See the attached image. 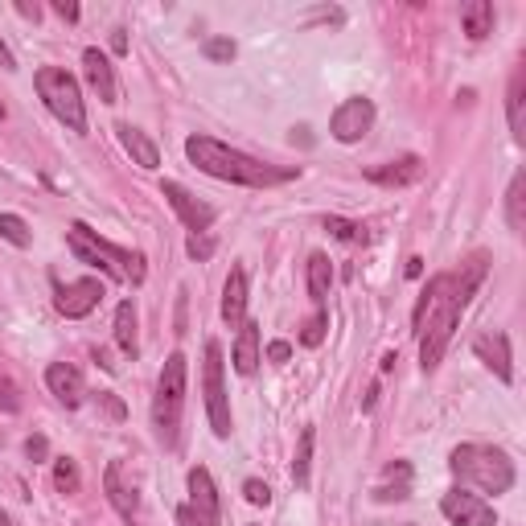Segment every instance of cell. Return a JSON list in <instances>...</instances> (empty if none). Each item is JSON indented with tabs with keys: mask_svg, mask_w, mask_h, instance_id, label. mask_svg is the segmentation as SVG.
<instances>
[{
	"mask_svg": "<svg viewBox=\"0 0 526 526\" xmlns=\"http://www.w3.org/2000/svg\"><path fill=\"white\" fill-rule=\"evenodd\" d=\"M485 268H490V259L473 255L469 263H461V268L440 272V276L428 280L420 305H416L420 366H424V374H432L444 362V350H448V342H453V333L461 325V313L469 309V300L477 296V288L485 280Z\"/></svg>",
	"mask_w": 526,
	"mask_h": 526,
	"instance_id": "1",
	"label": "cell"
},
{
	"mask_svg": "<svg viewBox=\"0 0 526 526\" xmlns=\"http://www.w3.org/2000/svg\"><path fill=\"white\" fill-rule=\"evenodd\" d=\"M185 157H190L202 173L218 177V181H231V185H247V190H272V185H284L296 177V169H276L268 161H255L239 148L222 144L214 136H190L185 140Z\"/></svg>",
	"mask_w": 526,
	"mask_h": 526,
	"instance_id": "2",
	"label": "cell"
},
{
	"mask_svg": "<svg viewBox=\"0 0 526 526\" xmlns=\"http://www.w3.org/2000/svg\"><path fill=\"white\" fill-rule=\"evenodd\" d=\"M66 247H70V255L79 259V263H87V268H99L103 276L120 280V284H132V288H136V284H144V276H148L140 251L116 247V243L99 239V231H91L87 222H70V227H66Z\"/></svg>",
	"mask_w": 526,
	"mask_h": 526,
	"instance_id": "3",
	"label": "cell"
},
{
	"mask_svg": "<svg viewBox=\"0 0 526 526\" xmlns=\"http://www.w3.org/2000/svg\"><path fill=\"white\" fill-rule=\"evenodd\" d=\"M448 469L461 485H473L481 494H510L514 485V461L494 444H457L453 457H448Z\"/></svg>",
	"mask_w": 526,
	"mask_h": 526,
	"instance_id": "4",
	"label": "cell"
},
{
	"mask_svg": "<svg viewBox=\"0 0 526 526\" xmlns=\"http://www.w3.org/2000/svg\"><path fill=\"white\" fill-rule=\"evenodd\" d=\"M185 374H190V362L185 354H169L161 366V379H157V395H153V428L157 440L165 448L177 444V428H181V407H185Z\"/></svg>",
	"mask_w": 526,
	"mask_h": 526,
	"instance_id": "5",
	"label": "cell"
},
{
	"mask_svg": "<svg viewBox=\"0 0 526 526\" xmlns=\"http://www.w3.org/2000/svg\"><path fill=\"white\" fill-rule=\"evenodd\" d=\"M33 83H37V95H42V103L50 107V116H54L58 124H66L70 132H87L83 87H79V79H74L70 70H62V66H42Z\"/></svg>",
	"mask_w": 526,
	"mask_h": 526,
	"instance_id": "6",
	"label": "cell"
},
{
	"mask_svg": "<svg viewBox=\"0 0 526 526\" xmlns=\"http://www.w3.org/2000/svg\"><path fill=\"white\" fill-rule=\"evenodd\" d=\"M227 362H222V346L206 342V362H202V391H206V416L218 440L231 436V399H227Z\"/></svg>",
	"mask_w": 526,
	"mask_h": 526,
	"instance_id": "7",
	"label": "cell"
},
{
	"mask_svg": "<svg viewBox=\"0 0 526 526\" xmlns=\"http://www.w3.org/2000/svg\"><path fill=\"white\" fill-rule=\"evenodd\" d=\"M440 510H444V518L453 522V526H498V514H494V506L485 502L481 494H473V490H448L444 498H440Z\"/></svg>",
	"mask_w": 526,
	"mask_h": 526,
	"instance_id": "8",
	"label": "cell"
},
{
	"mask_svg": "<svg viewBox=\"0 0 526 526\" xmlns=\"http://www.w3.org/2000/svg\"><path fill=\"white\" fill-rule=\"evenodd\" d=\"M374 128V103L366 95H354L346 99L342 107L333 111V120H329V132L333 140H342V144H358L366 132Z\"/></svg>",
	"mask_w": 526,
	"mask_h": 526,
	"instance_id": "9",
	"label": "cell"
},
{
	"mask_svg": "<svg viewBox=\"0 0 526 526\" xmlns=\"http://www.w3.org/2000/svg\"><path fill=\"white\" fill-rule=\"evenodd\" d=\"M161 194H165V202L173 206V214L185 222V231H190V235H206V231H210L214 210H210L206 202H198V194H190L181 181H165Z\"/></svg>",
	"mask_w": 526,
	"mask_h": 526,
	"instance_id": "10",
	"label": "cell"
},
{
	"mask_svg": "<svg viewBox=\"0 0 526 526\" xmlns=\"http://www.w3.org/2000/svg\"><path fill=\"white\" fill-rule=\"evenodd\" d=\"M99 300H103V280L87 276V280H74V284H62L58 296H54V305L62 317L70 321H79V317H91L99 309Z\"/></svg>",
	"mask_w": 526,
	"mask_h": 526,
	"instance_id": "11",
	"label": "cell"
},
{
	"mask_svg": "<svg viewBox=\"0 0 526 526\" xmlns=\"http://www.w3.org/2000/svg\"><path fill=\"white\" fill-rule=\"evenodd\" d=\"M185 485H190V510H194V518H198L202 526H218V522H222V506H218L214 477L198 465V469H190Z\"/></svg>",
	"mask_w": 526,
	"mask_h": 526,
	"instance_id": "12",
	"label": "cell"
},
{
	"mask_svg": "<svg viewBox=\"0 0 526 526\" xmlns=\"http://www.w3.org/2000/svg\"><path fill=\"white\" fill-rule=\"evenodd\" d=\"M46 387H50V395L62 403V407H83V399H87V379H83V370L79 366H70V362H54L50 370H46Z\"/></svg>",
	"mask_w": 526,
	"mask_h": 526,
	"instance_id": "13",
	"label": "cell"
},
{
	"mask_svg": "<svg viewBox=\"0 0 526 526\" xmlns=\"http://www.w3.org/2000/svg\"><path fill=\"white\" fill-rule=\"evenodd\" d=\"M473 354L494 370V379L498 383H514V366H510V337L502 329H490V333H481L477 342H473Z\"/></svg>",
	"mask_w": 526,
	"mask_h": 526,
	"instance_id": "14",
	"label": "cell"
},
{
	"mask_svg": "<svg viewBox=\"0 0 526 526\" xmlns=\"http://www.w3.org/2000/svg\"><path fill=\"white\" fill-rule=\"evenodd\" d=\"M83 74H87V83H91V91L99 95V103H116V99H120L116 66H111V58H107V54H103L99 46L83 50Z\"/></svg>",
	"mask_w": 526,
	"mask_h": 526,
	"instance_id": "15",
	"label": "cell"
},
{
	"mask_svg": "<svg viewBox=\"0 0 526 526\" xmlns=\"http://www.w3.org/2000/svg\"><path fill=\"white\" fill-rule=\"evenodd\" d=\"M103 490H107V502L116 506V514H120L128 526L140 522V498H136L132 485L124 481V465H120V461H111V465H107V473H103Z\"/></svg>",
	"mask_w": 526,
	"mask_h": 526,
	"instance_id": "16",
	"label": "cell"
},
{
	"mask_svg": "<svg viewBox=\"0 0 526 526\" xmlns=\"http://www.w3.org/2000/svg\"><path fill=\"white\" fill-rule=\"evenodd\" d=\"M420 177H424V161H420V157H399V161H387V165L366 169V181L387 185V190H403V185H416Z\"/></svg>",
	"mask_w": 526,
	"mask_h": 526,
	"instance_id": "17",
	"label": "cell"
},
{
	"mask_svg": "<svg viewBox=\"0 0 526 526\" xmlns=\"http://www.w3.org/2000/svg\"><path fill=\"white\" fill-rule=\"evenodd\" d=\"M222 321L227 325L247 321V272L243 268H231L227 284H222Z\"/></svg>",
	"mask_w": 526,
	"mask_h": 526,
	"instance_id": "18",
	"label": "cell"
},
{
	"mask_svg": "<svg viewBox=\"0 0 526 526\" xmlns=\"http://www.w3.org/2000/svg\"><path fill=\"white\" fill-rule=\"evenodd\" d=\"M231 362L239 374H255L259 370V325L255 321H243L239 325V337H235V350H231Z\"/></svg>",
	"mask_w": 526,
	"mask_h": 526,
	"instance_id": "19",
	"label": "cell"
},
{
	"mask_svg": "<svg viewBox=\"0 0 526 526\" xmlns=\"http://www.w3.org/2000/svg\"><path fill=\"white\" fill-rule=\"evenodd\" d=\"M116 132H120V144L128 148V157H132L140 169H157V165H161V148H157L153 140H148L140 128H132V124H120Z\"/></svg>",
	"mask_w": 526,
	"mask_h": 526,
	"instance_id": "20",
	"label": "cell"
},
{
	"mask_svg": "<svg viewBox=\"0 0 526 526\" xmlns=\"http://www.w3.org/2000/svg\"><path fill=\"white\" fill-rule=\"evenodd\" d=\"M374 498H379V502H403V498H411V465L407 461L387 465L383 481L374 485Z\"/></svg>",
	"mask_w": 526,
	"mask_h": 526,
	"instance_id": "21",
	"label": "cell"
},
{
	"mask_svg": "<svg viewBox=\"0 0 526 526\" xmlns=\"http://www.w3.org/2000/svg\"><path fill=\"white\" fill-rule=\"evenodd\" d=\"M506 116H510V132H514V140L522 144V140H526V70H522V66L514 70L510 91H506Z\"/></svg>",
	"mask_w": 526,
	"mask_h": 526,
	"instance_id": "22",
	"label": "cell"
},
{
	"mask_svg": "<svg viewBox=\"0 0 526 526\" xmlns=\"http://www.w3.org/2000/svg\"><path fill=\"white\" fill-rule=\"evenodd\" d=\"M461 29L469 33V42H485L494 33V5L490 0H469L461 5Z\"/></svg>",
	"mask_w": 526,
	"mask_h": 526,
	"instance_id": "23",
	"label": "cell"
},
{
	"mask_svg": "<svg viewBox=\"0 0 526 526\" xmlns=\"http://www.w3.org/2000/svg\"><path fill=\"white\" fill-rule=\"evenodd\" d=\"M116 346L136 358L140 354V337H136V305L132 300H120V309H116Z\"/></svg>",
	"mask_w": 526,
	"mask_h": 526,
	"instance_id": "24",
	"label": "cell"
},
{
	"mask_svg": "<svg viewBox=\"0 0 526 526\" xmlns=\"http://www.w3.org/2000/svg\"><path fill=\"white\" fill-rule=\"evenodd\" d=\"M329 284H333V263L329 255H309V296H313V305L325 309V296H329Z\"/></svg>",
	"mask_w": 526,
	"mask_h": 526,
	"instance_id": "25",
	"label": "cell"
},
{
	"mask_svg": "<svg viewBox=\"0 0 526 526\" xmlns=\"http://www.w3.org/2000/svg\"><path fill=\"white\" fill-rule=\"evenodd\" d=\"M506 222L514 235H522V227H526V173H514L510 190H506Z\"/></svg>",
	"mask_w": 526,
	"mask_h": 526,
	"instance_id": "26",
	"label": "cell"
},
{
	"mask_svg": "<svg viewBox=\"0 0 526 526\" xmlns=\"http://www.w3.org/2000/svg\"><path fill=\"white\" fill-rule=\"evenodd\" d=\"M313 428L300 432V444H296V457H292V481H296V490H305L309 485V465H313Z\"/></svg>",
	"mask_w": 526,
	"mask_h": 526,
	"instance_id": "27",
	"label": "cell"
},
{
	"mask_svg": "<svg viewBox=\"0 0 526 526\" xmlns=\"http://www.w3.org/2000/svg\"><path fill=\"white\" fill-rule=\"evenodd\" d=\"M325 231H329L333 239H342V243H370V231L362 227V222L337 218V214H329V218H325Z\"/></svg>",
	"mask_w": 526,
	"mask_h": 526,
	"instance_id": "28",
	"label": "cell"
},
{
	"mask_svg": "<svg viewBox=\"0 0 526 526\" xmlns=\"http://www.w3.org/2000/svg\"><path fill=\"white\" fill-rule=\"evenodd\" d=\"M54 485H58L62 494H79V485H83L79 461H70V457H58V461H54Z\"/></svg>",
	"mask_w": 526,
	"mask_h": 526,
	"instance_id": "29",
	"label": "cell"
},
{
	"mask_svg": "<svg viewBox=\"0 0 526 526\" xmlns=\"http://www.w3.org/2000/svg\"><path fill=\"white\" fill-rule=\"evenodd\" d=\"M0 239H9L13 247H29L33 243V235H29V222L21 218V214H0Z\"/></svg>",
	"mask_w": 526,
	"mask_h": 526,
	"instance_id": "30",
	"label": "cell"
},
{
	"mask_svg": "<svg viewBox=\"0 0 526 526\" xmlns=\"http://www.w3.org/2000/svg\"><path fill=\"white\" fill-rule=\"evenodd\" d=\"M325 329H329V313H325V309H317V313L305 321V329H300V346L317 350V346L325 342Z\"/></svg>",
	"mask_w": 526,
	"mask_h": 526,
	"instance_id": "31",
	"label": "cell"
},
{
	"mask_svg": "<svg viewBox=\"0 0 526 526\" xmlns=\"http://www.w3.org/2000/svg\"><path fill=\"white\" fill-rule=\"evenodd\" d=\"M202 54L210 62H231L235 58V42H231V37H210V42L202 46Z\"/></svg>",
	"mask_w": 526,
	"mask_h": 526,
	"instance_id": "32",
	"label": "cell"
},
{
	"mask_svg": "<svg viewBox=\"0 0 526 526\" xmlns=\"http://www.w3.org/2000/svg\"><path fill=\"white\" fill-rule=\"evenodd\" d=\"M243 498H247L251 506H268V502H272V490H268V481H259V477L243 481Z\"/></svg>",
	"mask_w": 526,
	"mask_h": 526,
	"instance_id": "33",
	"label": "cell"
},
{
	"mask_svg": "<svg viewBox=\"0 0 526 526\" xmlns=\"http://www.w3.org/2000/svg\"><path fill=\"white\" fill-rule=\"evenodd\" d=\"M0 411H21V391L9 374H0Z\"/></svg>",
	"mask_w": 526,
	"mask_h": 526,
	"instance_id": "34",
	"label": "cell"
},
{
	"mask_svg": "<svg viewBox=\"0 0 526 526\" xmlns=\"http://www.w3.org/2000/svg\"><path fill=\"white\" fill-rule=\"evenodd\" d=\"M185 251H190V259L206 263V259L214 255V239H210V235H190V239H185Z\"/></svg>",
	"mask_w": 526,
	"mask_h": 526,
	"instance_id": "35",
	"label": "cell"
},
{
	"mask_svg": "<svg viewBox=\"0 0 526 526\" xmlns=\"http://www.w3.org/2000/svg\"><path fill=\"white\" fill-rule=\"evenodd\" d=\"M25 457H29V461H46V457H50V440H46V436H29V440H25Z\"/></svg>",
	"mask_w": 526,
	"mask_h": 526,
	"instance_id": "36",
	"label": "cell"
},
{
	"mask_svg": "<svg viewBox=\"0 0 526 526\" xmlns=\"http://www.w3.org/2000/svg\"><path fill=\"white\" fill-rule=\"evenodd\" d=\"M99 403H103V411H107L111 420H124V403H120L116 395H111V391H99Z\"/></svg>",
	"mask_w": 526,
	"mask_h": 526,
	"instance_id": "37",
	"label": "cell"
},
{
	"mask_svg": "<svg viewBox=\"0 0 526 526\" xmlns=\"http://www.w3.org/2000/svg\"><path fill=\"white\" fill-rule=\"evenodd\" d=\"M268 358H272V362H288V358H292V346H288V342H272V346H268Z\"/></svg>",
	"mask_w": 526,
	"mask_h": 526,
	"instance_id": "38",
	"label": "cell"
},
{
	"mask_svg": "<svg viewBox=\"0 0 526 526\" xmlns=\"http://www.w3.org/2000/svg\"><path fill=\"white\" fill-rule=\"evenodd\" d=\"M54 13L62 21H79V5H66V0H54Z\"/></svg>",
	"mask_w": 526,
	"mask_h": 526,
	"instance_id": "39",
	"label": "cell"
},
{
	"mask_svg": "<svg viewBox=\"0 0 526 526\" xmlns=\"http://www.w3.org/2000/svg\"><path fill=\"white\" fill-rule=\"evenodd\" d=\"M177 526H202V522L194 518V510H190V506H181V510H177Z\"/></svg>",
	"mask_w": 526,
	"mask_h": 526,
	"instance_id": "40",
	"label": "cell"
},
{
	"mask_svg": "<svg viewBox=\"0 0 526 526\" xmlns=\"http://www.w3.org/2000/svg\"><path fill=\"white\" fill-rule=\"evenodd\" d=\"M0 66H5V70H17V58H13V50H9L5 42H0Z\"/></svg>",
	"mask_w": 526,
	"mask_h": 526,
	"instance_id": "41",
	"label": "cell"
},
{
	"mask_svg": "<svg viewBox=\"0 0 526 526\" xmlns=\"http://www.w3.org/2000/svg\"><path fill=\"white\" fill-rule=\"evenodd\" d=\"M111 50H116V54H124V50H128V37H124V29H116V33H111Z\"/></svg>",
	"mask_w": 526,
	"mask_h": 526,
	"instance_id": "42",
	"label": "cell"
},
{
	"mask_svg": "<svg viewBox=\"0 0 526 526\" xmlns=\"http://www.w3.org/2000/svg\"><path fill=\"white\" fill-rule=\"evenodd\" d=\"M17 13H21V17H33V21L42 17V9H37V5H29V0H21V5H17Z\"/></svg>",
	"mask_w": 526,
	"mask_h": 526,
	"instance_id": "43",
	"label": "cell"
},
{
	"mask_svg": "<svg viewBox=\"0 0 526 526\" xmlns=\"http://www.w3.org/2000/svg\"><path fill=\"white\" fill-rule=\"evenodd\" d=\"M420 272H424V259H407V276H411V280H416Z\"/></svg>",
	"mask_w": 526,
	"mask_h": 526,
	"instance_id": "44",
	"label": "cell"
},
{
	"mask_svg": "<svg viewBox=\"0 0 526 526\" xmlns=\"http://www.w3.org/2000/svg\"><path fill=\"white\" fill-rule=\"evenodd\" d=\"M0 526H17V522L9 518V510H5V506H0Z\"/></svg>",
	"mask_w": 526,
	"mask_h": 526,
	"instance_id": "45",
	"label": "cell"
},
{
	"mask_svg": "<svg viewBox=\"0 0 526 526\" xmlns=\"http://www.w3.org/2000/svg\"><path fill=\"white\" fill-rule=\"evenodd\" d=\"M0 116H5V103H0Z\"/></svg>",
	"mask_w": 526,
	"mask_h": 526,
	"instance_id": "46",
	"label": "cell"
},
{
	"mask_svg": "<svg viewBox=\"0 0 526 526\" xmlns=\"http://www.w3.org/2000/svg\"><path fill=\"white\" fill-rule=\"evenodd\" d=\"M0 444H5V432H0Z\"/></svg>",
	"mask_w": 526,
	"mask_h": 526,
	"instance_id": "47",
	"label": "cell"
}]
</instances>
